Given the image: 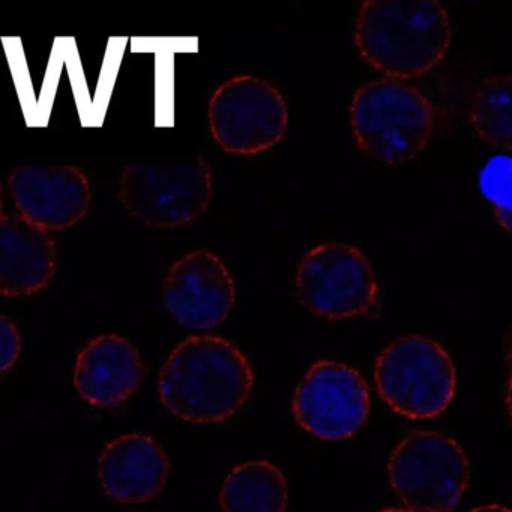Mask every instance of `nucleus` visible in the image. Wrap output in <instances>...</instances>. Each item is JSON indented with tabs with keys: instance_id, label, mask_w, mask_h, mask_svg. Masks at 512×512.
<instances>
[{
	"instance_id": "1",
	"label": "nucleus",
	"mask_w": 512,
	"mask_h": 512,
	"mask_svg": "<svg viewBox=\"0 0 512 512\" xmlns=\"http://www.w3.org/2000/svg\"><path fill=\"white\" fill-rule=\"evenodd\" d=\"M253 386L247 356L217 335L185 338L167 356L158 377L163 406L191 424L229 421L244 409Z\"/></svg>"
},
{
	"instance_id": "2",
	"label": "nucleus",
	"mask_w": 512,
	"mask_h": 512,
	"mask_svg": "<svg viewBox=\"0 0 512 512\" xmlns=\"http://www.w3.org/2000/svg\"><path fill=\"white\" fill-rule=\"evenodd\" d=\"M451 34L448 11L436 0H370L355 19L359 55L394 79L433 70L448 52Z\"/></svg>"
},
{
	"instance_id": "3",
	"label": "nucleus",
	"mask_w": 512,
	"mask_h": 512,
	"mask_svg": "<svg viewBox=\"0 0 512 512\" xmlns=\"http://www.w3.org/2000/svg\"><path fill=\"white\" fill-rule=\"evenodd\" d=\"M350 127L359 148L386 166L412 161L433 137L434 107L415 86L377 79L353 95Z\"/></svg>"
},
{
	"instance_id": "4",
	"label": "nucleus",
	"mask_w": 512,
	"mask_h": 512,
	"mask_svg": "<svg viewBox=\"0 0 512 512\" xmlns=\"http://www.w3.org/2000/svg\"><path fill=\"white\" fill-rule=\"evenodd\" d=\"M377 392L403 418L431 419L454 400L457 373L449 353L422 335L398 338L383 349L374 367Z\"/></svg>"
},
{
	"instance_id": "5",
	"label": "nucleus",
	"mask_w": 512,
	"mask_h": 512,
	"mask_svg": "<svg viewBox=\"0 0 512 512\" xmlns=\"http://www.w3.org/2000/svg\"><path fill=\"white\" fill-rule=\"evenodd\" d=\"M214 178L205 157L190 163L133 161L119 170V200L146 226L173 229L197 220L211 205Z\"/></svg>"
},
{
	"instance_id": "6",
	"label": "nucleus",
	"mask_w": 512,
	"mask_h": 512,
	"mask_svg": "<svg viewBox=\"0 0 512 512\" xmlns=\"http://www.w3.org/2000/svg\"><path fill=\"white\" fill-rule=\"evenodd\" d=\"M389 481L413 512H451L470 484L466 454L439 431H410L392 452Z\"/></svg>"
},
{
	"instance_id": "7",
	"label": "nucleus",
	"mask_w": 512,
	"mask_h": 512,
	"mask_svg": "<svg viewBox=\"0 0 512 512\" xmlns=\"http://www.w3.org/2000/svg\"><path fill=\"white\" fill-rule=\"evenodd\" d=\"M293 292L302 307L326 320L365 316L379 301L370 260L344 242L311 248L296 269Z\"/></svg>"
},
{
	"instance_id": "8",
	"label": "nucleus",
	"mask_w": 512,
	"mask_h": 512,
	"mask_svg": "<svg viewBox=\"0 0 512 512\" xmlns=\"http://www.w3.org/2000/svg\"><path fill=\"white\" fill-rule=\"evenodd\" d=\"M208 124L223 151L256 155L283 139L289 109L274 83L256 74H239L215 89L209 100Z\"/></svg>"
},
{
	"instance_id": "9",
	"label": "nucleus",
	"mask_w": 512,
	"mask_h": 512,
	"mask_svg": "<svg viewBox=\"0 0 512 512\" xmlns=\"http://www.w3.org/2000/svg\"><path fill=\"white\" fill-rule=\"evenodd\" d=\"M292 413L299 427L316 439H350L370 416L367 382L349 365L316 362L296 386Z\"/></svg>"
},
{
	"instance_id": "10",
	"label": "nucleus",
	"mask_w": 512,
	"mask_h": 512,
	"mask_svg": "<svg viewBox=\"0 0 512 512\" xmlns=\"http://www.w3.org/2000/svg\"><path fill=\"white\" fill-rule=\"evenodd\" d=\"M161 298L167 313L185 328H214L235 307V278L218 254L197 248L170 266Z\"/></svg>"
},
{
	"instance_id": "11",
	"label": "nucleus",
	"mask_w": 512,
	"mask_h": 512,
	"mask_svg": "<svg viewBox=\"0 0 512 512\" xmlns=\"http://www.w3.org/2000/svg\"><path fill=\"white\" fill-rule=\"evenodd\" d=\"M7 187L17 214L47 232L73 226L91 208V179L74 164L16 167L8 175Z\"/></svg>"
},
{
	"instance_id": "12",
	"label": "nucleus",
	"mask_w": 512,
	"mask_h": 512,
	"mask_svg": "<svg viewBox=\"0 0 512 512\" xmlns=\"http://www.w3.org/2000/svg\"><path fill=\"white\" fill-rule=\"evenodd\" d=\"M169 472L166 451L149 434L116 437L97 461L98 484L110 499L122 505L151 502L166 487Z\"/></svg>"
},
{
	"instance_id": "13",
	"label": "nucleus",
	"mask_w": 512,
	"mask_h": 512,
	"mask_svg": "<svg viewBox=\"0 0 512 512\" xmlns=\"http://www.w3.org/2000/svg\"><path fill=\"white\" fill-rule=\"evenodd\" d=\"M148 368L131 341L116 334L89 341L74 365V386L91 406L112 409L133 397L145 382Z\"/></svg>"
},
{
	"instance_id": "14",
	"label": "nucleus",
	"mask_w": 512,
	"mask_h": 512,
	"mask_svg": "<svg viewBox=\"0 0 512 512\" xmlns=\"http://www.w3.org/2000/svg\"><path fill=\"white\" fill-rule=\"evenodd\" d=\"M58 268V248L47 230L22 215L2 211L0 218V292L23 298L43 292Z\"/></svg>"
},
{
	"instance_id": "15",
	"label": "nucleus",
	"mask_w": 512,
	"mask_h": 512,
	"mask_svg": "<svg viewBox=\"0 0 512 512\" xmlns=\"http://www.w3.org/2000/svg\"><path fill=\"white\" fill-rule=\"evenodd\" d=\"M289 487L283 470L269 461H247L230 470L220 491L223 512H286Z\"/></svg>"
},
{
	"instance_id": "16",
	"label": "nucleus",
	"mask_w": 512,
	"mask_h": 512,
	"mask_svg": "<svg viewBox=\"0 0 512 512\" xmlns=\"http://www.w3.org/2000/svg\"><path fill=\"white\" fill-rule=\"evenodd\" d=\"M469 121L479 139L512 149V74L482 80L470 101Z\"/></svg>"
},
{
	"instance_id": "17",
	"label": "nucleus",
	"mask_w": 512,
	"mask_h": 512,
	"mask_svg": "<svg viewBox=\"0 0 512 512\" xmlns=\"http://www.w3.org/2000/svg\"><path fill=\"white\" fill-rule=\"evenodd\" d=\"M479 188L490 203L497 223L512 233V157L494 155L479 173Z\"/></svg>"
},
{
	"instance_id": "18",
	"label": "nucleus",
	"mask_w": 512,
	"mask_h": 512,
	"mask_svg": "<svg viewBox=\"0 0 512 512\" xmlns=\"http://www.w3.org/2000/svg\"><path fill=\"white\" fill-rule=\"evenodd\" d=\"M0 353H2V376L14 367L22 353V337L16 323L2 314L0 317Z\"/></svg>"
},
{
	"instance_id": "19",
	"label": "nucleus",
	"mask_w": 512,
	"mask_h": 512,
	"mask_svg": "<svg viewBox=\"0 0 512 512\" xmlns=\"http://www.w3.org/2000/svg\"><path fill=\"white\" fill-rule=\"evenodd\" d=\"M506 359H508L509 364V377L508 385H506L505 403L509 416H511L512 419V331L511 337H509L508 346H506Z\"/></svg>"
},
{
	"instance_id": "20",
	"label": "nucleus",
	"mask_w": 512,
	"mask_h": 512,
	"mask_svg": "<svg viewBox=\"0 0 512 512\" xmlns=\"http://www.w3.org/2000/svg\"><path fill=\"white\" fill-rule=\"evenodd\" d=\"M470 512H512L511 509L506 508L502 505H484L478 506V508L472 509Z\"/></svg>"
},
{
	"instance_id": "21",
	"label": "nucleus",
	"mask_w": 512,
	"mask_h": 512,
	"mask_svg": "<svg viewBox=\"0 0 512 512\" xmlns=\"http://www.w3.org/2000/svg\"><path fill=\"white\" fill-rule=\"evenodd\" d=\"M379 512H413L409 511V509H400V508H391V509H382Z\"/></svg>"
}]
</instances>
